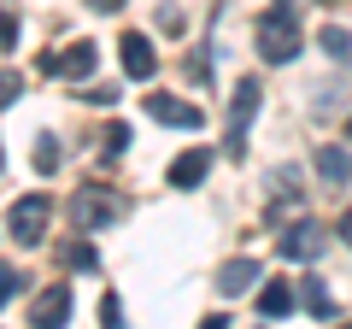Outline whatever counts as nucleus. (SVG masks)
Returning <instances> with one entry per match:
<instances>
[{"instance_id": "nucleus-1", "label": "nucleus", "mask_w": 352, "mask_h": 329, "mask_svg": "<svg viewBox=\"0 0 352 329\" xmlns=\"http://www.w3.org/2000/svg\"><path fill=\"white\" fill-rule=\"evenodd\" d=\"M47 224H53L47 194H24V200H12V212H6V235H12L18 247H36V241H47Z\"/></svg>"}, {"instance_id": "nucleus-2", "label": "nucleus", "mask_w": 352, "mask_h": 329, "mask_svg": "<svg viewBox=\"0 0 352 329\" xmlns=\"http://www.w3.org/2000/svg\"><path fill=\"white\" fill-rule=\"evenodd\" d=\"M258 53L270 65H288L294 53H300V24H294V12H282V6H276V12L258 18Z\"/></svg>"}, {"instance_id": "nucleus-3", "label": "nucleus", "mask_w": 352, "mask_h": 329, "mask_svg": "<svg viewBox=\"0 0 352 329\" xmlns=\"http://www.w3.org/2000/svg\"><path fill=\"white\" fill-rule=\"evenodd\" d=\"M71 217H76V229H106V224H118L124 217V200H118L112 189H76V200H71Z\"/></svg>"}, {"instance_id": "nucleus-4", "label": "nucleus", "mask_w": 352, "mask_h": 329, "mask_svg": "<svg viewBox=\"0 0 352 329\" xmlns=\"http://www.w3.org/2000/svg\"><path fill=\"white\" fill-rule=\"evenodd\" d=\"M258 100H264L258 76H241V83H235V100H229V153L247 147V129H252V118H258Z\"/></svg>"}, {"instance_id": "nucleus-5", "label": "nucleus", "mask_w": 352, "mask_h": 329, "mask_svg": "<svg viewBox=\"0 0 352 329\" xmlns=\"http://www.w3.org/2000/svg\"><path fill=\"white\" fill-rule=\"evenodd\" d=\"M276 247H282V259H294V265H311V259L329 247V229L311 224V217H300V224H288L276 235Z\"/></svg>"}, {"instance_id": "nucleus-6", "label": "nucleus", "mask_w": 352, "mask_h": 329, "mask_svg": "<svg viewBox=\"0 0 352 329\" xmlns=\"http://www.w3.org/2000/svg\"><path fill=\"white\" fill-rule=\"evenodd\" d=\"M147 118L153 124H170V129H200L206 112L194 100H182V94H147Z\"/></svg>"}, {"instance_id": "nucleus-7", "label": "nucleus", "mask_w": 352, "mask_h": 329, "mask_svg": "<svg viewBox=\"0 0 352 329\" xmlns=\"http://www.w3.org/2000/svg\"><path fill=\"white\" fill-rule=\"evenodd\" d=\"M36 71L41 76H88L94 71V41H71L65 53H41Z\"/></svg>"}, {"instance_id": "nucleus-8", "label": "nucleus", "mask_w": 352, "mask_h": 329, "mask_svg": "<svg viewBox=\"0 0 352 329\" xmlns=\"http://www.w3.org/2000/svg\"><path fill=\"white\" fill-rule=\"evenodd\" d=\"M30 323L36 329H65L71 323V288H65V282H47V288L36 294V306H30Z\"/></svg>"}, {"instance_id": "nucleus-9", "label": "nucleus", "mask_w": 352, "mask_h": 329, "mask_svg": "<svg viewBox=\"0 0 352 329\" xmlns=\"http://www.w3.org/2000/svg\"><path fill=\"white\" fill-rule=\"evenodd\" d=\"M206 171H212V153L188 147L182 159H170V189H194V182H206Z\"/></svg>"}, {"instance_id": "nucleus-10", "label": "nucleus", "mask_w": 352, "mask_h": 329, "mask_svg": "<svg viewBox=\"0 0 352 329\" xmlns=\"http://www.w3.org/2000/svg\"><path fill=\"white\" fill-rule=\"evenodd\" d=\"M124 71H129V76H153V71H159V53H153V41L135 36V30L124 36Z\"/></svg>"}, {"instance_id": "nucleus-11", "label": "nucleus", "mask_w": 352, "mask_h": 329, "mask_svg": "<svg viewBox=\"0 0 352 329\" xmlns=\"http://www.w3.org/2000/svg\"><path fill=\"white\" fill-rule=\"evenodd\" d=\"M252 282H258V259H229V265L217 270V288L223 294H247Z\"/></svg>"}, {"instance_id": "nucleus-12", "label": "nucleus", "mask_w": 352, "mask_h": 329, "mask_svg": "<svg viewBox=\"0 0 352 329\" xmlns=\"http://www.w3.org/2000/svg\"><path fill=\"white\" fill-rule=\"evenodd\" d=\"M317 177L335 182V189H340V182H352V153L346 147H317Z\"/></svg>"}, {"instance_id": "nucleus-13", "label": "nucleus", "mask_w": 352, "mask_h": 329, "mask_svg": "<svg viewBox=\"0 0 352 329\" xmlns=\"http://www.w3.org/2000/svg\"><path fill=\"white\" fill-rule=\"evenodd\" d=\"M53 259H59L65 270H100V253H94L88 241H59V247H53Z\"/></svg>"}, {"instance_id": "nucleus-14", "label": "nucleus", "mask_w": 352, "mask_h": 329, "mask_svg": "<svg viewBox=\"0 0 352 329\" xmlns=\"http://www.w3.org/2000/svg\"><path fill=\"white\" fill-rule=\"evenodd\" d=\"M258 312H264V317H288V312H294V282H264Z\"/></svg>"}, {"instance_id": "nucleus-15", "label": "nucleus", "mask_w": 352, "mask_h": 329, "mask_svg": "<svg viewBox=\"0 0 352 329\" xmlns=\"http://www.w3.org/2000/svg\"><path fill=\"white\" fill-rule=\"evenodd\" d=\"M300 300H305V312H311V317H335V312H340L335 294H329L317 277H305V282H300Z\"/></svg>"}, {"instance_id": "nucleus-16", "label": "nucleus", "mask_w": 352, "mask_h": 329, "mask_svg": "<svg viewBox=\"0 0 352 329\" xmlns=\"http://www.w3.org/2000/svg\"><path fill=\"white\" fill-rule=\"evenodd\" d=\"M317 47L329 53V59H352V36L340 24H323V36H317Z\"/></svg>"}, {"instance_id": "nucleus-17", "label": "nucleus", "mask_w": 352, "mask_h": 329, "mask_svg": "<svg viewBox=\"0 0 352 329\" xmlns=\"http://www.w3.org/2000/svg\"><path fill=\"white\" fill-rule=\"evenodd\" d=\"M18 294H24V270H18V265H0V306L18 300Z\"/></svg>"}, {"instance_id": "nucleus-18", "label": "nucleus", "mask_w": 352, "mask_h": 329, "mask_svg": "<svg viewBox=\"0 0 352 329\" xmlns=\"http://www.w3.org/2000/svg\"><path fill=\"white\" fill-rule=\"evenodd\" d=\"M59 159H65V153H59V141H53V136H41V147H36V171H59Z\"/></svg>"}, {"instance_id": "nucleus-19", "label": "nucleus", "mask_w": 352, "mask_h": 329, "mask_svg": "<svg viewBox=\"0 0 352 329\" xmlns=\"http://www.w3.org/2000/svg\"><path fill=\"white\" fill-rule=\"evenodd\" d=\"M100 147H106V153H124V147H129V124H106V129H100Z\"/></svg>"}, {"instance_id": "nucleus-20", "label": "nucleus", "mask_w": 352, "mask_h": 329, "mask_svg": "<svg viewBox=\"0 0 352 329\" xmlns=\"http://www.w3.org/2000/svg\"><path fill=\"white\" fill-rule=\"evenodd\" d=\"M18 89H24V83H18V71H0V106H12Z\"/></svg>"}, {"instance_id": "nucleus-21", "label": "nucleus", "mask_w": 352, "mask_h": 329, "mask_svg": "<svg viewBox=\"0 0 352 329\" xmlns=\"http://www.w3.org/2000/svg\"><path fill=\"white\" fill-rule=\"evenodd\" d=\"M12 41H18V18H12V12H0V53L12 47Z\"/></svg>"}, {"instance_id": "nucleus-22", "label": "nucleus", "mask_w": 352, "mask_h": 329, "mask_svg": "<svg viewBox=\"0 0 352 329\" xmlns=\"http://www.w3.org/2000/svg\"><path fill=\"white\" fill-rule=\"evenodd\" d=\"M82 100H94V106H112V100H118V89H112V83H100V89H88Z\"/></svg>"}, {"instance_id": "nucleus-23", "label": "nucleus", "mask_w": 352, "mask_h": 329, "mask_svg": "<svg viewBox=\"0 0 352 329\" xmlns=\"http://www.w3.org/2000/svg\"><path fill=\"white\" fill-rule=\"evenodd\" d=\"M100 317H106V329H124V312H118V300L106 294V306H100Z\"/></svg>"}, {"instance_id": "nucleus-24", "label": "nucleus", "mask_w": 352, "mask_h": 329, "mask_svg": "<svg viewBox=\"0 0 352 329\" xmlns=\"http://www.w3.org/2000/svg\"><path fill=\"white\" fill-rule=\"evenodd\" d=\"M340 241H346V247H352V212L340 217Z\"/></svg>"}, {"instance_id": "nucleus-25", "label": "nucleus", "mask_w": 352, "mask_h": 329, "mask_svg": "<svg viewBox=\"0 0 352 329\" xmlns=\"http://www.w3.org/2000/svg\"><path fill=\"white\" fill-rule=\"evenodd\" d=\"M200 329H229V317H206V323Z\"/></svg>"}, {"instance_id": "nucleus-26", "label": "nucleus", "mask_w": 352, "mask_h": 329, "mask_svg": "<svg viewBox=\"0 0 352 329\" xmlns=\"http://www.w3.org/2000/svg\"><path fill=\"white\" fill-rule=\"evenodd\" d=\"M94 6H100V12H118V6H124V0H94Z\"/></svg>"}, {"instance_id": "nucleus-27", "label": "nucleus", "mask_w": 352, "mask_h": 329, "mask_svg": "<svg viewBox=\"0 0 352 329\" xmlns=\"http://www.w3.org/2000/svg\"><path fill=\"white\" fill-rule=\"evenodd\" d=\"M346 141H352V118H346Z\"/></svg>"}, {"instance_id": "nucleus-28", "label": "nucleus", "mask_w": 352, "mask_h": 329, "mask_svg": "<svg viewBox=\"0 0 352 329\" xmlns=\"http://www.w3.org/2000/svg\"><path fill=\"white\" fill-rule=\"evenodd\" d=\"M0 164H6V153H0Z\"/></svg>"}, {"instance_id": "nucleus-29", "label": "nucleus", "mask_w": 352, "mask_h": 329, "mask_svg": "<svg viewBox=\"0 0 352 329\" xmlns=\"http://www.w3.org/2000/svg\"><path fill=\"white\" fill-rule=\"evenodd\" d=\"M346 329H352V323H346Z\"/></svg>"}]
</instances>
